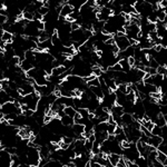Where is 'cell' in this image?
Wrapping results in <instances>:
<instances>
[{"label":"cell","instance_id":"1","mask_svg":"<svg viewBox=\"0 0 167 167\" xmlns=\"http://www.w3.org/2000/svg\"><path fill=\"white\" fill-rule=\"evenodd\" d=\"M114 39H115V45L119 49V51L125 50L126 48H128L130 46L128 43V39H127L126 36H124V37H114Z\"/></svg>","mask_w":167,"mask_h":167},{"label":"cell","instance_id":"2","mask_svg":"<svg viewBox=\"0 0 167 167\" xmlns=\"http://www.w3.org/2000/svg\"><path fill=\"white\" fill-rule=\"evenodd\" d=\"M75 10V8L69 4H62L61 7H60V10H59V16L61 17V18H66L67 16H69L71 12Z\"/></svg>","mask_w":167,"mask_h":167},{"label":"cell","instance_id":"3","mask_svg":"<svg viewBox=\"0 0 167 167\" xmlns=\"http://www.w3.org/2000/svg\"><path fill=\"white\" fill-rule=\"evenodd\" d=\"M162 142H163V138L160 136H154V135H152V136L148 138V145L154 148L158 147L162 144Z\"/></svg>","mask_w":167,"mask_h":167},{"label":"cell","instance_id":"4","mask_svg":"<svg viewBox=\"0 0 167 167\" xmlns=\"http://www.w3.org/2000/svg\"><path fill=\"white\" fill-rule=\"evenodd\" d=\"M71 130L74 133V135L77 136H82V134L85 133V126L82 124H74L71 126Z\"/></svg>","mask_w":167,"mask_h":167},{"label":"cell","instance_id":"5","mask_svg":"<svg viewBox=\"0 0 167 167\" xmlns=\"http://www.w3.org/2000/svg\"><path fill=\"white\" fill-rule=\"evenodd\" d=\"M121 155H118V154H114V153H112V154H109V155H107V160H108V163L112 165L113 167H116L117 163H118V160H121Z\"/></svg>","mask_w":167,"mask_h":167},{"label":"cell","instance_id":"6","mask_svg":"<svg viewBox=\"0 0 167 167\" xmlns=\"http://www.w3.org/2000/svg\"><path fill=\"white\" fill-rule=\"evenodd\" d=\"M18 66L20 67V69L22 70L23 73H27L28 70H30L34 68V65L31 64V62H29L27 60V59H23V60H21V61L19 62V65Z\"/></svg>","mask_w":167,"mask_h":167},{"label":"cell","instance_id":"7","mask_svg":"<svg viewBox=\"0 0 167 167\" xmlns=\"http://www.w3.org/2000/svg\"><path fill=\"white\" fill-rule=\"evenodd\" d=\"M121 119L123 126H130L132 123L134 121V118H133L132 114H123V116L121 117Z\"/></svg>","mask_w":167,"mask_h":167},{"label":"cell","instance_id":"8","mask_svg":"<svg viewBox=\"0 0 167 167\" xmlns=\"http://www.w3.org/2000/svg\"><path fill=\"white\" fill-rule=\"evenodd\" d=\"M154 124L156 126H158V127H163L165 125H167V115L163 116V115H158V116L155 118V121H154Z\"/></svg>","mask_w":167,"mask_h":167},{"label":"cell","instance_id":"9","mask_svg":"<svg viewBox=\"0 0 167 167\" xmlns=\"http://www.w3.org/2000/svg\"><path fill=\"white\" fill-rule=\"evenodd\" d=\"M0 40L4 41L6 43H12V40H13V35H12L11 32H9V31H2Z\"/></svg>","mask_w":167,"mask_h":167},{"label":"cell","instance_id":"10","mask_svg":"<svg viewBox=\"0 0 167 167\" xmlns=\"http://www.w3.org/2000/svg\"><path fill=\"white\" fill-rule=\"evenodd\" d=\"M66 70H67L66 67L60 65V66H58V67H55V68H52V70H51V75L55 76V77H58V76L62 75L64 73H66Z\"/></svg>","mask_w":167,"mask_h":167},{"label":"cell","instance_id":"11","mask_svg":"<svg viewBox=\"0 0 167 167\" xmlns=\"http://www.w3.org/2000/svg\"><path fill=\"white\" fill-rule=\"evenodd\" d=\"M60 121H61V124L64 126H66V127H70V126H73L74 125V118H71L69 116H66V115H64V116L60 118Z\"/></svg>","mask_w":167,"mask_h":167},{"label":"cell","instance_id":"12","mask_svg":"<svg viewBox=\"0 0 167 167\" xmlns=\"http://www.w3.org/2000/svg\"><path fill=\"white\" fill-rule=\"evenodd\" d=\"M156 160L160 163L162 165H164L165 167H167V155L163 154L160 152H157V156H156Z\"/></svg>","mask_w":167,"mask_h":167},{"label":"cell","instance_id":"13","mask_svg":"<svg viewBox=\"0 0 167 167\" xmlns=\"http://www.w3.org/2000/svg\"><path fill=\"white\" fill-rule=\"evenodd\" d=\"M62 112H64V114H65L66 116H69V117H71V118H74L75 114L77 113V110L75 109V107H65Z\"/></svg>","mask_w":167,"mask_h":167},{"label":"cell","instance_id":"14","mask_svg":"<svg viewBox=\"0 0 167 167\" xmlns=\"http://www.w3.org/2000/svg\"><path fill=\"white\" fill-rule=\"evenodd\" d=\"M90 153H91V155H98L100 153V145L96 143V142H94L91 149H90Z\"/></svg>","mask_w":167,"mask_h":167},{"label":"cell","instance_id":"15","mask_svg":"<svg viewBox=\"0 0 167 167\" xmlns=\"http://www.w3.org/2000/svg\"><path fill=\"white\" fill-rule=\"evenodd\" d=\"M156 151H157V152L163 153V154H165V155H167V140H163L162 144L156 148Z\"/></svg>","mask_w":167,"mask_h":167},{"label":"cell","instance_id":"16","mask_svg":"<svg viewBox=\"0 0 167 167\" xmlns=\"http://www.w3.org/2000/svg\"><path fill=\"white\" fill-rule=\"evenodd\" d=\"M156 74L160 76H167V68L166 66H158L156 68Z\"/></svg>","mask_w":167,"mask_h":167},{"label":"cell","instance_id":"17","mask_svg":"<svg viewBox=\"0 0 167 167\" xmlns=\"http://www.w3.org/2000/svg\"><path fill=\"white\" fill-rule=\"evenodd\" d=\"M22 19L27 20V21H32V20H34V13H31V12H28V11H26V10H23Z\"/></svg>","mask_w":167,"mask_h":167},{"label":"cell","instance_id":"18","mask_svg":"<svg viewBox=\"0 0 167 167\" xmlns=\"http://www.w3.org/2000/svg\"><path fill=\"white\" fill-rule=\"evenodd\" d=\"M77 113H79V115L82 116V118H88L89 110H88L87 108H78Z\"/></svg>","mask_w":167,"mask_h":167},{"label":"cell","instance_id":"19","mask_svg":"<svg viewBox=\"0 0 167 167\" xmlns=\"http://www.w3.org/2000/svg\"><path fill=\"white\" fill-rule=\"evenodd\" d=\"M61 142L64 143V144H66L68 145V146H70V145L73 144L75 142V139L73 138V137H69V136H64L61 138Z\"/></svg>","mask_w":167,"mask_h":167},{"label":"cell","instance_id":"20","mask_svg":"<svg viewBox=\"0 0 167 167\" xmlns=\"http://www.w3.org/2000/svg\"><path fill=\"white\" fill-rule=\"evenodd\" d=\"M37 12H38L39 15H41L43 17V16H46L48 12H49V8L48 7H43V6H41L40 8H38L37 9Z\"/></svg>","mask_w":167,"mask_h":167},{"label":"cell","instance_id":"21","mask_svg":"<svg viewBox=\"0 0 167 167\" xmlns=\"http://www.w3.org/2000/svg\"><path fill=\"white\" fill-rule=\"evenodd\" d=\"M152 135L154 136H160V134H162V127H158V126H154V128L152 129V132H151Z\"/></svg>","mask_w":167,"mask_h":167},{"label":"cell","instance_id":"22","mask_svg":"<svg viewBox=\"0 0 167 167\" xmlns=\"http://www.w3.org/2000/svg\"><path fill=\"white\" fill-rule=\"evenodd\" d=\"M47 167H62V165L59 160H50L47 163Z\"/></svg>","mask_w":167,"mask_h":167},{"label":"cell","instance_id":"23","mask_svg":"<svg viewBox=\"0 0 167 167\" xmlns=\"http://www.w3.org/2000/svg\"><path fill=\"white\" fill-rule=\"evenodd\" d=\"M124 133V130H123V127L121 126H117L115 127V130H114V135L115 136H117V135H121V134H123Z\"/></svg>","mask_w":167,"mask_h":167},{"label":"cell","instance_id":"24","mask_svg":"<svg viewBox=\"0 0 167 167\" xmlns=\"http://www.w3.org/2000/svg\"><path fill=\"white\" fill-rule=\"evenodd\" d=\"M8 21V16L4 13H0V25H4Z\"/></svg>","mask_w":167,"mask_h":167},{"label":"cell","instance_id":"25","mask_svg":"<svg viewBox=\"0 0 167 167\" xmlns=\"http://www.w3.org/2000/svg\"><path fill=\"white\" fill-rule=\"evenodd\" d=\"M116 167H127L126 166V160H125L124 157H121V160H118Z\"/></svg>","mask_w":167,"mask_h":167},{"label":"cell","instance_id":"26","mask_svg":"<svg viewBox=\"0 0 167 167\" xmlns=\"http://www.w3.org/2000/svg\"><path fill=\"white\" fill-rule=\"evenodd\" d=\"M70 29H71V31L78 30V29H80V25H79L78 22H73V23H70Z\"/></svg>","mask_w":167,"mask_h":167},{"label":"cell","instance_id":"27","mask_svg":"<svg viewBox=\"0 0 167 167\" xmlns=\"http://www.w3.org/2000/svg\"><path fill=\"white\" fill-rule=\"evenodd\" d=\"M127 61H128V65L130 66V68H133L134 65H135V58H134V57H128V58H127Z\"/></svg>","mask_w":167,"mask_h":167},{"label":"cell","instance_id":"28","mask_svg":"<svg viewBox=\"0 0 167 167\" xmlns=\"http://www.w3.org/2000/svg\"><path fill=\"white\" fill-rule=\"evenodd\" d=\"M4 74H2V73H1V71H0V82H2V80H4Z\"/></svg>","mask_w":167,"mask_h":167},{"label":"cell","instance_id":"29","mask_svg":"<svg viewBox=\"0 0 167 167\" xmlns=\"http://www.w3.org/2000/svg\"><path fill=\"white\" fill-rule=\"evenodd\" d=\"M4 54V49H1V48H0V55H2Z\"/></svg>","mask_w":167,"mask_h":167},{"label":"cell","instance_id":"30","mask_svg":"<svg viewBox=\"0 0 167 167\" xmlns=\"http://www.w3.org/2000/svg\"><path fill=\"white\" fill-rule=\"evenodd\" d=\"M1 90H2V87H1V85H0V91H1Z\"/></svg>","mask_w":167,"mask_h":167},{"label":"cell","instance_id":"31","mask_svg":"<svg viewBox=\"0 0 167 167\" xmlns=\"http://www.w3.org/2000/svg\"><path fill=\"white\" fill-rule=\"evenodd\" d=\"M62 167H68L67 165H62Z\"/></svg>","mask_w":167,"mask_h":167},{"label":"cell","instance_id":"32","mask_svg":"<svg viewBox=\"0 0 167 167\" xmlns=\"http://www.w3.org/2000/svg\"><path fill=\"white\" fill-rule=\"evenodd\" d=\"M158 1H160V0H158Z\"/></svg>","mask_w":167,"mask_h":167}]
</instances>
